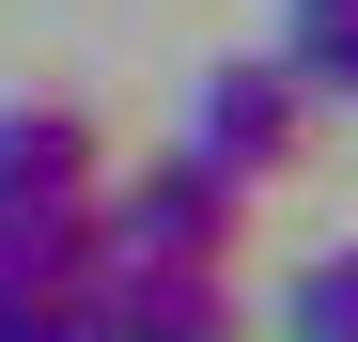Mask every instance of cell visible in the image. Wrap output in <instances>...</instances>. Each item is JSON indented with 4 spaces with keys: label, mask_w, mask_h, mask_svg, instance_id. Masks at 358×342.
<instances>
[{
    "label": "cell",
    "mask_w": 358,
    "mask_h": 342,
    "mask_svg": "<svg viewBox=\"0 0 358 342\" xmlns=\"http://www.w3.org/2000/svg\"><path fill=\"white\" fill-rule=\"evenodd\" d=\"M94 327L109 342H250L218 265H94Z\"/></svg>",
    "instance_id": "cell-4"
},
{
    "label": "cell",
    "mask_w": 358,
    "mask_h": 342,
    "mask_svg": "<svg viewBox=\"0 0 358 342\" xmlns=\"http://www.w3.org/2000/svg\"><path fill=\"white\" fill-rule=\"evenodd\" d=\"M94 265H109L94 202H0V296H94Z\"/></svg>",
    "instance_id": "cell-5"
},
{
    "label": "cell",
    "mask_w": 358,
    "mask_h": 342,
    "mask_svg": "<svg viewBox=\"0 0 358 342\" xmlns=\"http://www.w3.org/2000/svg\"><path fill=\"white\" fill-rule=\"evenodd\" d=\"M94 187H109L94 109H63V94H0V202H94Z\"/></svg>",
    "instance_id": "cell-3"
},
{
    "label": "cell",
    "mask_w": 358,
    "mask_h": 342,
    "mask_svg": "<svg viewBox=\"0 0 358 342\" xmlns=\"http://www.w3.org/2000/svg\"><path fill=\"white\" fill-rule=\"evenodd\" d=\"M296 140H312V94L250 47V63H203L187 78V140L171 156H203L218 187H265V171H296Z\"/></svg>",
    "instance_id": "cell-2"
},
{
    "label": "cell",
    "mask_w": 358,
    "mask_h": 342,
    "mask_svg": "<svg viewBox=\"0 0 358 342\" xmlns=\"http://www.w3.org/2000/svg\"><path fill=\"white\" fill-rule=\"evenodd\" d=\"M265 63L296 94H343L358 109V0H280V47H265Z\"/></svg>",
    "instance_id": "cell-6"
},
{
    "label": "cell",
    "mask_w": 358,
    "mask_h": 342,
    "mask_svg": "<svg viewBox=\"0 0 358 342\" xmlns=\"http://www.w3.org/2000/svg\"><path fill=\"white\" fill-rule=\"evenodd\" d=\"M234 218H250V187H218L203 156H156V171H125V187H94L109 265H234Z\"/></svg>",
    "instance_id": "cell-1"
},
{
    "label": "cell",
    "mask_w": 358,
    "mask_h": 342,
    "mask_svg": "<svg viewBox=\"0 0 358 342\" xmlns=\"http://www.w3.org/2000/svg\"><path fill=\"white\" fill-rule=\"evenodd\" d=\"M0 342H109L94 296H0Z\"/></svg>",
    "instance_id": "cell-8"
},
{
    "label": "cell",
    "mask_w": 358,
    "mask_h": 342,
    "mask_svg": "<svg viewBox=\"0 0 358 342\" xmlns=\"http://www.w3.org/2000/svg\"><path fill=\"white\" fill-rule=\"evenodd\" d=\"M280 342H358V249H327V265L280 280Z\"/></svg>",
    "instance_id": "cell-7"
}]
</instances>
